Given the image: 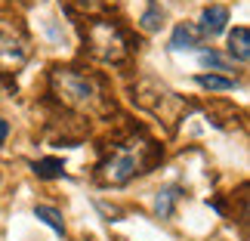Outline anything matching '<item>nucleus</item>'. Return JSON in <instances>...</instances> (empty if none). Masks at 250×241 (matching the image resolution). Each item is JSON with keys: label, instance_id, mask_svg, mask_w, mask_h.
Masks as SVG:
<instances>
[{"label": "nucleus", "instance_id": "f257e3e1", "mask_svg": "<svg viewBox=\"0 0 250 241\" xmlns=\"http://www.w3.org/2000/svg\"><path fill=\"white\" fill-rule=\"evenodd\" d=\"M50 96L62 109L86 118H105L114 111V99L105 81L81 65H56L50 71Z\"/></svg>", "mask_w": 250, "mask_h": 241}, {"label": "nucleus", "instance_id": "f03ea898", "mask_svg": "<svg viewBox=\"0 0 250 241\" xmlns=\"http://www.w3.org/2000/svg\"><path fill=\"white\" fill-rule=\"evenodd\" d=\"M161 161V146L146 133H127L124 139L111 142L105 149V158L96 167V182L99 186H127L130 179L148 173Z\"/></svg>", "mask_w": 250, "mask_h": 241}, {"label": "nucleus", "instance_id": "7ed1b4c3", "mask_svg": "<svg viewBox=\"0 0 250 241\" xmlns=\"http://www.w3.org/2000/svg\"><path fill=\"white\" fill-rule=\"evenodd\" d=\"M83 34V50L99 59L105 65H124L130 59L133 46H130V37L124 34V28L111 19H102V16H86V25L81 28Z\"/></svg>", "mask_w": 250, "mask_h": 241}, {"label": "nucleus", "instance_id": "20e7f679", "mask_svg": "<svg viewBox=\"0 0 250 241\" xmlns=\"http://www.w3.org/2000/svg\"><path fill=\"white\" fill-rule=\"evenodd\" d=\"M133 102L139 109H146L148 114H155L158 121H164L167 127H176V124L191 111V105L182 99L179 93H173L167 84H161L155 78H139L133 87Z\"/></svg>", "mask_w": 250, "mask_h": 241}, {"label": "nucleus", "instance_id": "39448f33", "mask_svg": "<svg viewBox=\"0 0 250 241\" xmlns=\"http://www.w3.org/2000/svg\"><path fill=\"white\" fill-rule=\"evenodd\" d=\"M28 56H31V50H28L25 37L0 31V74H16L28 62Z\"/></svg>", "mask_w": 250, "mask_h": 241}, {"label": "nucleus", "instance_id": "423d86ee", "mask_svg": "<svg viewBox=\"0 0 250 241\" xmlns=\"http://www.w3.org/2000/svg\"><path fill=\"white\" fill-rule=\"evenodd\" d=\"M229 28V6H223V3H210V6H204V13H201V25H198V31H201V37H219Z\"/></svg>", "mask_w": 250, "mask_h": 241}, {"label": "nucleus", "instance_id": "0eeeda50", "mask_svg": "<svg viewBox=\"0 0 250 241\" xmlns=\"http://www.w3.org/2000/svg\"><path fill=\"white\" fill-rule=\"evenodd\" d=\"M182 201V186L176 182H170V186H161L155 192V201H151V210H155L158 219H173L176 214V204Z\"/></svg>", "mask_w": 250, "mask_h": 241}, {"label": "nucleus", "instance_id": "6e6552de", "mask_svg": "<svg viewBox=\"0 0 250 241\" xmlns=\"http://www.w3.org/2000/svg\"><path fill=\"white\" fill-rule=\"evenodd\" d=\"M198 46H204V37H201L198 25H191V22H179L176 28H173V34H170V50H173V53L198 50Z\"/></svg>", "mask_w": 250, "mask_h": 241}, {"label": "nucleus", "instance_id": "1a4fd4ad", "mask_svg": "<svg viewBox=\"0 0 250 241\" xmlns=\"http://www.w3.org/2000/svg\"><path fill=\"white\" fill-rule=\"evenodd\" d=\"M229 59L238 65L250 62V31L244 25H238L235 31H229Z\"/></svg>", "mask_w": 250, "mask_h": 241}, {"label": "nucleus", "instance_id": "9d476101", "mask_svg": "<svg viewBox=\"0 0 250 241\" xmlns=\"http://www.w3.org/2000/svg\"><path fill=\"white\" fill-rule=\"evenodd\" d=\"M198 62L204 65V68H210L213 74H226V78H232V71H235V62L229 59V56L216 53L213 46H210V50H201L198 53Z\"/></svg>", "mask_w": 250, "mask_h": 241}, {"label": "nucleus", "instance_id": "9b49d317", "mask_svg": "<svg viewBox=\"0 0 250 241\" xmlns=\"http://www.w3.org/2000/svg\"><path fill=\"white\" fill-rule=\"evenodd\" d=\"M164 22H167V13H164V6H161L158 0H151V3L146 6V13L139 16V28H142L146 34L161 31V28H164Z\"/></svg>", "mask_w": 250, "mask_h": 241}, {"label": "nucleus", "instance_id": "f8f14e48", "mask_svg": "<svg viewBox=\"0 0 250 241\" xmlns=\"http://www.w3.org/2000/svg\"><path fill=\"white\" fill-rule=\"evenodd\" d=\"M195 84L201 90H213V93H226V90H235L238 78H226V74H195Z\"/></svg>", "mask_w": 250, "mask_h": 241}, {"label": "nucleus", "instance_id": "ddd939ff", "mask_svg": "<svg viewBox=\"0 0 250 241\" xmlns=\"http://www.w3.org/2000/svg\"><path fill=\"white\" fill-rule=\"evenodd\" d=\"M31 173L37 179H59V176H65V164H62V158H41L31 164Z\"/></svg>", "mask_w": 250, "mask_h": 241}, {"label": "nucleus", "instance_id": "4468645a", "mask_svg": "<svg viewBox=\"0 0 250 241\" xmlns=\"http://www.w3.org/2000/svg\"><path fill=\"white\" fill-rule=\"evenodd\" d=\"M34 217L41 219L43 226H50L59 238H65V219H62V214L56 207H50V204H34Z\"/></svg>", "mask_w": 250, "mask_h": 241}, {"label": "nucleus", "instance_id": "2eb2a0df", "mask_svg": "<svg viewBox=\"0 0 250 241\" xmlns=\"http://www.w3.org/2000/svg\"><path fill=\"white\" fill-rule=\"evenodd\" d=\"M59 3L71 16H96L102 9V0H59Z\"/></svg>", "mask_w": 250, "mask_h": 241}, {"label": "nucleus", "instance_id": "dca6fc26", "mask_svg": "<svg viewBox=\"0 0 250 241\" xmlns=\"http://www.w3.org/2000/svg\"><path fill=\"white\" fill-rule=\"evenodd\" d=\"M96 210H99V214H102L105 219H108V223H114V219L121 217V210H118V207H108L105 201H96Z\"/></svg>", "mask_w": 250, "mask_h": 241}, {"label": "nucleus", "instance_id": "f3484780", "mask_svg": "<svg viewBox=\"0 0 250 241\" xmlns=\"http://www.w3.org/2000/svg\"><path fill=\"white\" fill-rule=\"evenodd\" d=\"M6 136H9V124L0 118V149H3V142H6Z\"/></svg>", "mask_w": 250, "mask_h": 241}]
</instances>
